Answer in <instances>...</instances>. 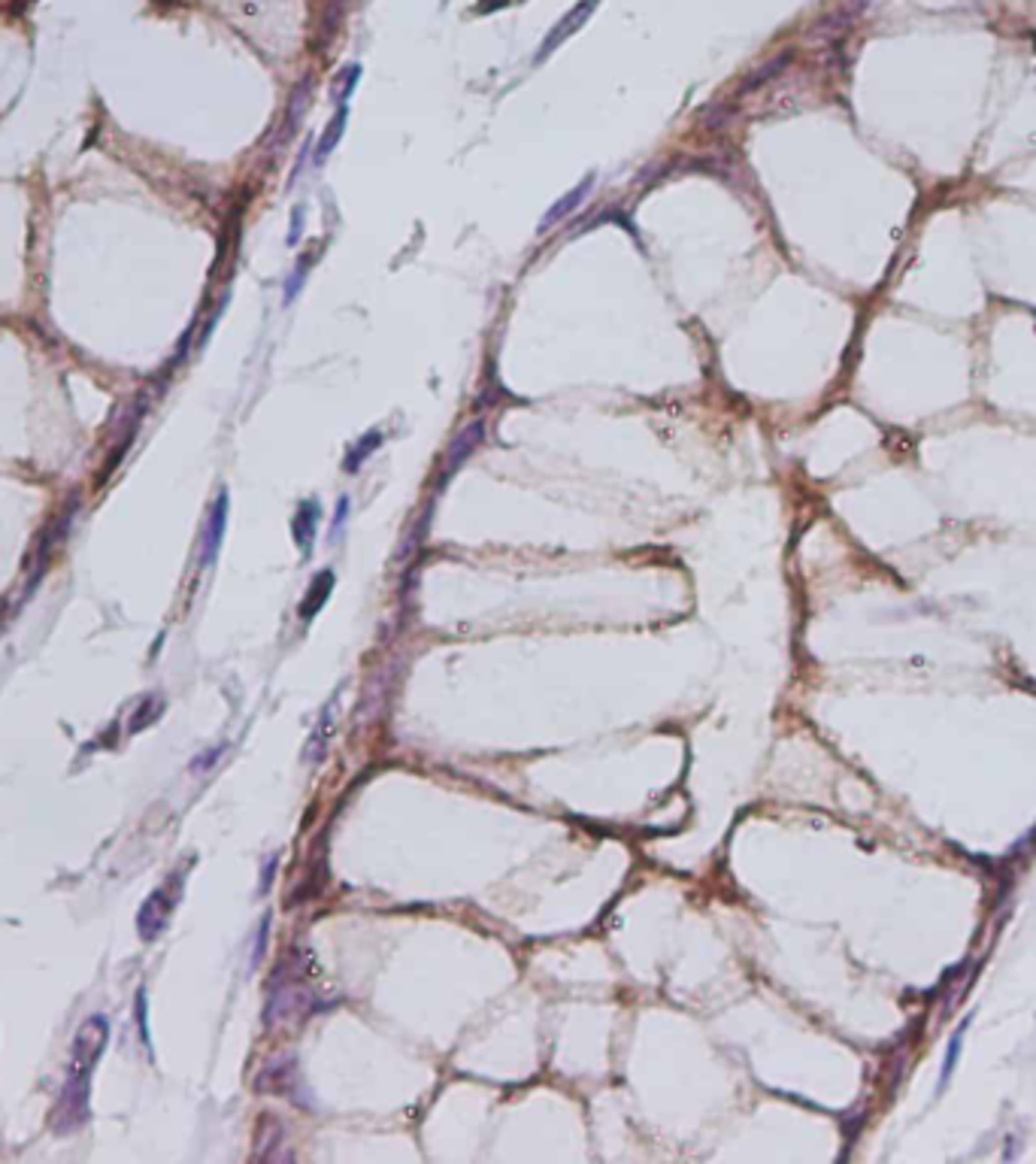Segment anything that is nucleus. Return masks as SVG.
<instances>
[{"mask_svg":"<svg viewBox=\"0 0 1036 1164\" xmlns=\"http://www.w3.org/2000/svg\"><path fill=\"white\" fill-rule=\"evenodd\" d=\"M89 1088H91V1071L82 1064L70 1062V1076L64 1083V1092L52 1110V1128L58 1134L79 1131L89 1122Z\"/></svg>","mask_w":1036,"mask_h":1164,"instance_id":"1","label":"nucleus"},{"mask_svg":"<svg viewBox=\"0 0 1036 1164\" xmlns=\"http://www.w3.org/2000/svg\"><path fill=\"white\" fill-rule=\"evenodd\" d=\"M316 1007L319 1004H316V998H312L309 989H300V982H282L277 991H270L264 1019H267V1025H279V1022L309 1016Z\"/></svg>","mask_w":1036,"mask_h":1164,"instance_id":"2","label":"nucleus"},{"mask_svg":"<svg viewBox=\"0 0 1036 1164\" xmlns=\"http://www.w3.org/2000/svg\"><path fill=\"white\" fill-rule=\"evenodd\" d=\"M107 1040H110V1025H107V1019L103 1016H89L79 1025V1031H76V1040H73V1058L70 1062L73 1064H82V1067H89V1071H94V1064L100 1062V1055H103V1049H107Z\"/></svg>","mask_w":1036,"mask_h":1164,"instance_id":"3","label":"nucleus"},{"mask_svg":"<svg viewBox=\"0 0 1036 1164\" xmlns=\"http://www.w3.org/2000/svg\"><path fill=\"white\" fill-rule=\"evenodd\" d=\"M73 516H76V504L64 509V513L55 516V522L40 534V540H37L34 552H31V561H27V567H31V585L37 582V576H40L43 567L49 564V558H52L55 549L64 543V537H68L70 525H73Z\"/></svg>","mask_w":1036,"mask_h":1164,"instance_id":"4","label":"nucleus"},{"mask_svg":"<svg viewBox=\"0 0 1036 1164\" xmlns=\"http://www.w3.org/2000/svg\"><path fill=\"white\" fill-rule=\"evenodd\" d=\"M170 910H173L170 888H155L137 913V931H140L142 940H155V937H161V931H164L167 922H170Z\"/></svg>","mask_w":1036,"mask_h":1164,"instance_id":"5","label":"nucleus"},{"mask_svg":"<svg viewBox=\"0 0 1036 1164\" xmlns=\"http://www.w3.org/2000/svg\"><path fill=\"white\" fill-rule=\"evenodd\" d=\"M597 4H601V0H579V4L570 9V13L560 18V22L552 27V31H549V37L543 40V46H539V52H537V61H543V58H549V55H552L560 43L567 40V37H573L579 27H582L585 22H588V16L594 13L597 9Z\"/></svg>","mask_w":1036,"mask_h":1164,"instance_id":"6","label":"nucleus"},{"mask_svg":"<svg viewBox=\"0 0 1036 1164\" xmlns=\"http://www.w3.org/2000/svg\"><path fill=\"white\" fill-rule=\"evenodd\" d=\"M227 504H231V500H227V491H218L215 504H213V509H209L206 528H204V546H201V564L204 567L213 564L218 549H222L225 528H227Z\"/></svg>","mask_w":1036,"mask_h":1164,"instance_id":"7","label":"nucleus"},{"mask_svg":"<svg viewBox=\"0 0 1036 1164\" xmlns=\"http://www.w3.org/2000/svg\"><path fill=\"white\" fill-rule=\"evenodd\" d=\"M319 522H321L319 500H312V498L303 500V504L298 507V513H294V522H291L294 543H298L303 558L312 555V546H316V534H319Z\"/></svg>","mask_w":1036,"mask_h":1164,"instance_id":"8","label":"nucleus"},{"mask_svg":"<svg viewBox=\"0 0 1036 1164\" xmlns=\"http://www.w3.org/2000/svg\"><path fill=\"white\" fill-rule=\"evenodd\" d=\"M591 188H594V176H585L582 183H579V185L573 188V192H567V194L560 197V201L552 206V210L546 213V219L539 222V228H537V231H539V234H546V231H552L555 225L564 222L567 215H573V213L579 210V206H582V201L588 197V192H591Z\"/></svg>","mask_w":1036,"mask_h":1164,"instance_id":"9","label":"nucleus"},{"mask_svg":"<svg viewBox=\"0 0 1036 1164\" xmlns=\"http://www.w3.org/2000/svg\"><path fill=\"white\" fill-rule=\"evenodd\" d=\"M330 592H334V573H330V571H321V573L312 576L309 589H307V594H303V601H300V607H298L300 619H307V622H309V619H316L319 613H321V607H325V603H328Z\"/></svg>","mask_w":1036,"mask_h":1164,"instance_id":"10","label":"nucleus"},{"mask_svg":"<svg viewBox=\"0 0 1036 1164\" xmlns=\"http://www.w3.org/2000/svg\"><path fill=\"white\" fill-rule=\"evenodd\" d=\"M298 1085V1071H294V1062H277L267 1064L258 1076V1088L264 1095H288L291 1088Z\"/></svg>","mask_w":1036,"mask_h":1164,"instance_id":"11","label":"nucleus"},{"mask_svg":"<svg viewBox=\"0 0 1036 1164\" xmlns=\"http://www.w3.org/2000/svg\"><path fill=\"white\" fill-rule=\"evenodd\" d=\"M334 722H337V697H330L328 704H325V709H321L319 725H316V731H312V740H309V750H307L312 764H319L328 755V743H330V734H334Z\"/></svg>","mask_w":1036,"mask_h":1164,"instance_id":"12","label":"nucleus"},{"mask_svg":"<svg viewBox=\"0 0 1036 1164\" xmlns=\"http://www.w3.org/2000/svg\"><path fill=\"white\" fill-rule=\"evenodd\" d=\"M382 431H367L364 437H361L358 443H351L349 446V452H346V461H343V470H349V473H355L361 465H364V461L373 456V452L382 446Z\"/></svg>","mask_w":1036,"mask_h":1164,"instance_id":"13","label":"nucleus"},{"mask_svg":"<svg viewBox=\"0 0 1036 1164\" xmlns=\"http://www.w3.org/2000/svg\"><path fill=\"white\" fill-rule=\"evenodd\" d=\"M346 119H349V107H340V110H337V116L328 121L325 131H321L319 146H316V161H325V158L337 149L340 137H343V131H346Z\"/></svg>","mask_w":1036,"mask_h":1164,"instance_id":"14","label":"nucleus"},{"mask_svg":"<svg viewBox=\"0 0 1036 1164\" xmlns=\"http://www.w3.org/2000/svg\"><path fill=\"white\" fill-rule=\"evenodd\" d=\"M482 443V422H473L470 428H464L458 437H455V443L449 446V465L452 467H458L464 458L470 456L473 449H476Z\"/></svg>","mask_w":1036,"mask_h":1164,"instance_id":"15","label":"nucleus"},{"mask_svg":"<svg viewBox=\"0 0 1036 1164\" xmlns=\"http://www.w3.org/2000/svg\"><path fill=\"white\" fill-rule=\"evenodd\" d=\"M358 79H361V68H358V64H351V68H343V70H340V79H337V85H334V98H337L340 103H346V100H349V94L355 91Z\"/></svg>","mask_w":1036,"mask_h":1164,"instance_id":"16","label":"nucleus"},{"mask_svg":"<svg viewBox=\"0 0 1036 1164\" xmlns=\"http://www.w3.org/2000/svg\"><path fill=\"white\" fill-rule=\"evenodd\" d=\"M161 709H164V704H161V697H149L146 704H142V707L137 709L134 722H131V731H142V728H146V725H152V722H155V718L161 716Z\"/></svg>","mask_w":1036,"mask_h":1164,"instance_id":"17","label":"nucleus"},{"mask_svg":"<svg viewBox=\"0 0 1036 1164\" xmlns=\"http://www.w3.org/2000/svg\"><path fill=\"white\" fill-rule=\"evenodd\" d=\"M964 1031H967V1022H964L961 1028L955 1031L952 1040H948V1055H946V1064H943V1083H948V1076H952L955 1064H958V1053H961V1037H964Z\"/></svg>","mask_w":1036,"mask_h":1164,"instance_id":"18","label":"nucleus"},{"mask_svg":"<svg viewBox=\"0 0 1036 1164\" xmlns=\"http://www.w3.org/2000/svg\"><path fill=\"white\" fill-rule=\"evenodd\" d=\"M349 509H351V500L343 495L337 500V516H334V525H330V537H340V531H343V525H346V516H349Z\"/></svg>","mask_w":1036,"mask_h":1164,"instance_id":"19","label":"nucleus"},{"mask_svg":"<svg viewBox=\"0 0 1036 1164\" xmlns=\"http://www.w3.org/2000/svg\"><path fill=\"white\" fill-rule=\"evenodd\" d=\"M267 931H270V916H264V919H261V928H258V946H255V959H252V964H261V959H264V949H267Z\"/></svg>","mask_w":1036,"mask_h":1164,"instance_id":"20","label":"nucleus"},{"mask_svg":"<svg viewBox=\"0 0 1036 1164\" xmlns=\"http://www.w3.org/2000/svg\"><path fill=\"white\" fill-rule=\"evenodd\" d=\"M303 273H307V264H298V270L291 273L288 286H285V300H294V295H298V286L303 282Z\"/></svg>","mask_w":1036,"mask_h":1164,"instance_id":"21","label":"nucleus"},{"mask_svg":"<svg viewBox=\"0 0 1036 1164\" xmlns=\"http://www.w3.org/2000/svg\"><path fill=\"white\" fill-rule=\"evenodd\" d=\"M277 865H279V858H277V855H270V858H267V865H264V876H261V892H267V888H270V883H273V874H277Z\"/></svg>","mask_w":1036,"mask_h":1164,"instance_id":"22","label":"nucleus"},{"mask_svg":"<svg viewBox=\"0 0 1036 1164\" xmlns=\"http://www.w3.org/2000/svg\"><path fill=\"white\" fill-rule=\"evenodd\" d=\"M300 228H303V210H294V222H291V234H288L291 246H298V231Z\"/></svg>","mask_w":1036,"mask_h":1164,"instance_id":"23","label":"nucleus"},{"mask_svg":"<svg viewBox=\"0 0 1036 1164\" xmlns=\"http://www.w3.org/2000/svg\"><path fill=\"white\" fill-rule=\"evenodd\" d=\"M218 755H222V750H213V752H209V755H206V759H201V761H197V764H194V768H209V764H213V761L218 759Z\"/></svg>","mask_w":1036,"mask_h":1164,"instance_id":"24","label":"nucleus"}]
</instances>
